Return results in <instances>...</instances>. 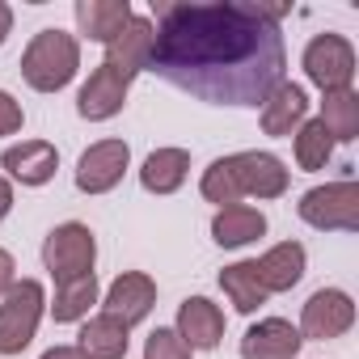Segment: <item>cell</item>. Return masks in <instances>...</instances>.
<instances>
[{
	"instance_id": "obj_1",
	"label": "cell",
	"mask_w": 359,
	"mask_h": 359,
	"mask_svg": "<svg viewBox=\"0 0 359 359\" xmlns=\"http://www.w3.org/2000/svg\"><path fill=\"white\" fill-rule=\"evenodd\" d=\"M152 55L148 72L212 106H262L287 72V47L279 18L250 0L212 5H152Z\"/></svg>"
},
{
	"instance_id": "obj_2",
	"label": "cell",
	"mask_w": 359,
	"mask_h": 359,
	"mask_svg": "<svg viewBox=\"0 0 359 359\" xmlns=\"http://www.w3.org/2000/svg\"><path fill=\"white\" fill-rule=\"evenodd\" d=\"M76 68H81V43L60 26L39 30L22 51V76L39 93H60L64 85H72Z\"/></svg>"
},
{
	"instance_id": "obj_3",
	"label": "cell",
	"mask_w": 359,
	"mask_h": 359,
	"mask_svg": "<svg viewBox=\"0 0 359 359\" xmlns=\"http://www.w3.org/2000/svg\"><path fill=\"white\" fill-rule=\"evenodd\" d=\"M47 313V292L39 279H18L0 296V355H22Z\"/></svg>"
},
{
	"instance_id": "obj_4",
	"label": "cell",
	"mask_w": 359,
	"mask_h": 359,
	"mask_svg": "<svg viewBox=\"0 0 359 359\" xmlns=\"http://www.w3.org/2000/svg\"><path fill=\"white\" fill-rule=\"evenodd\" d=\"M93 262H97V241H93L89 224L68 220V224H55L47 233V241H43V266L55 279V287L93 275Z\"/></svg>"
},
{
	"instance_id": "obj_5",
	"label": "cell",
	"mask_w": 359,
	"mask_h": 359,
	"mask_svg": "<svg viewBox=\"0 0 359 359\" xmlns=\"http://www.w3.org/2000/svg\"><path fill=\"white\" fill-rule=\"evenodd\" d=\"M296 212L317 233H355L359 229V187H355V177L304 191Z\"/></svg>"
},
{
	"instance_id": "obj_6",
	"label": "cell",
	"mask_w": 359,
	"mask_h": 359,
	"mask_svg": "<svg viewBox=\"0 0 359 359\" xmlns=\"http://www.w3.org/2000/svg\"><path fill=\"white\" fill-rule=\"evenodd\" d=\"M300 64H304V76L321 93L351 89V81H355V47L342 34H317V39H309Z\"/></svg>"
},
{
	"instance_id": "obj_7",
	"label": "cell",
	"mask_w": 359,
	"mask_h": 359,
	"mask_svg": "<svg viewBox=\"0 0 359 359\" xmlns=\"http://www.w3.org/2000/svg\"><path fill=\"white\" fill-rule=\"evenodd\" d=\"M351 325H355V300L342 287H317L304 300L296 330L304 342H330V338H342Z\"/></svg>"
},
{
	"instance_id": "obj_8",
	"label": "cell",
	"mask_w": 359,
	"mask_h": 359,
	"mask_svg": "<svg viewBox=\"0 0 359 359\" xmlns=\"http://www.w3.org/2000/svg\"><path fill=\"white\" fill-rule=\"evenodd\" d=\"M131 165V148L123 140H97L81 152L76 161V191L81 195H106L123 182V173Z\"/></svg>"
},
{
	"instance_id": "obj_9",
	"label": "cell",
	"mask_w": 359,
	"mask_h": 359,
	"mask_svg": "<svg viewBox=\"0 0 359 359\" xmlns=\"http://www.w3.org/2000/svg\"><path fill=\"white\" fill-rule=\"evenodd\" d=\"M229 165H233V177H237V187H241V199L245 195H254V199H279L287 191V182H292L287 165L275 152H258V148L233 152Z\"/></svg>"
},
{
	"instance_id": "obj_10",
	"label": "cell",
	"mask_w": 359,
	"mask_h": 359,
	"mask_svg": "<svg viewBox=\"0 0 359 359\" xmlns=\"http://www.w3.org/2000/svg\"><path fill=\"white\" fill-rule=\"evenodd\" d=\"M127 89H131V76H123L118 68H110L102 60L76 93V114L89 118V123H106L127 106Z\"/></svg>"
},
{
	"instance_id": "obj_11",
	"label": "cell",
	"mask_w": 359,
	"mask_h": 359,
	"mask_svg": "<svg viewBox=\"0 0 359 359\" xmlns=\"http://www.w3.org/2000/svg\"><path fill=\"white\" fill-rule=\"evenodd\" d=\"M102 304H106L102 313L118 317V321L131 330V325H140V321L156 309V283H152V275H144V271H123V275L106 287V300H102Z\"/></svg>"
},
{
	"instance_id": "obj_12",
	"label": "cell",
	"mask_w": 359,
	"mask_h": 359,
	"mask_svg": "<svg viewBox=\"0 0 359 359\" xmlns=\"http://www.w3.org/2000/svg\"><path fill=\"white\" fill-rule=\"evenodd\" d=\"M177 338H182L191 351H216L224 338V309L212 304L208 296H187L177 304Z\"/></svg>"
},
{
	"instance_id": "obj_13",
	"label": "cell",
	"mask_w": 359,
	"mask_h": 359,
	"mask_svg": "<svg viewBox=\"0 0 359 359\" xmlns=\"http://www.w3.org/2000/svg\"><path fill=\"white\" fill-rule=\"evenodd\" d=\"M0 169L22 187H47L60 169V152L47 140H22V144L0 152Z\"/></svg>"
},
{
	"instance_id": "obj_14",
	"label": "cell",
	"mask_w": 359,
	"mask_h": 359,
	"mask_svg": "<svg viewBox=\"0 0 359 359\" xmlns=\"http://www.w3.org/2000/svg\"><path fill=\"white\" fill-rule=\"evenodd\" d=\"M304 346L300 330L287 317H262L241 338V359H296Z\"/></svg>"
},
{
	"instance_id": "obj_15",
	"label": "cell",
	"mask_w": 359,
	"mask_h": 359,
	"mask_svg": "<svg viewBox=\"0 0 359 359\" xmlns=\"http://www.w3.org/2000/svg\"><path fill=\"white\" fill-rule=\"evenodd\" d=\"M304 266H309V254H304L300 241H279V245H271V250L254 262L258 283L266 287V296H271V292H292V287L304 279Z\"/></svg>"
},
{
	"instance_id": "obj_16",
	"label": "cell",
	"mask_w": 359,
	"mask_h": 359,
	"mask_svg": "<svg viewBox=\"0 0 359 359\" xmlns=\"http://www.w3.org/2000/svg\"><path fill=\"white\" fill-rule=\"evenodd\" d=\"M72 13H76L81 34H85L89 43H102V47H110V43L118 39V30L135 18L127 0H76Z\"/></svg>"
},
{
	"instance_id": "obj_17",
	"label": "cell",
	"mask_w": 359,
	"mask_h": 359,
	"mask_svg": "<svg viewBox=\"0 0 359 359\" xmlns=\"http://www.w3.org/2000/svg\"><path fill=\"white\" fill-rule=\"evenodd\" d=\"M148 55H152V22L148 18H131L123 30H118V39L106 47V64L110 68H118L123 76H140V72H148Z\"/></svg>"
},
{
	"instance_id": "obj_18",
	"label": "cell",
	"mask_w": 359,
	"mask_h": 359,
	"mask_svg": "<svg viewBox=\"0 0 359 359\" xmlns=\"http://www.w3.org/2000/svg\"><path fill=\"white\" fill-rule=\"evenodd\" d=\"M187 173H191V152L187 148H156L140 165V187L148 195H173V191H182Z\"/></svg>"
},
{
	"instance_id": "obj_19",
	"label": "cell",
	"mask_w": 359,
	"mask_h": 359,
	"mask_svg": "<svg viewBox=\"0 0 359 359\" xmlns=\"http://www.w3.org/2000/svg\"><path fill=\"white\" fill-rule=\"evenodd\" d=\"M76 346L85 351V359H127V346H131V330L110 317V313H97V317H85L81 334H76Z\"/></svg>"
},
{
	"instance_id": "obj_20",
	"label": "cell",
	"mask_w": 359,
	"mask_h": 359,
	"mask_svg": "<svg viewBox=\"0 0 359 359\" xmlns=\"http://www.w3.org/2000/svg\"><path fill=\"white\" fill-rule=\"evenodd\" d=\"M309 118V93L292 81H283L266 102H262V131L266 135H296V127Z\"/></svg>"
},
{
	"instance_id": "obj_21",
	"label": "cell",
	"mask_w": 359,
	"mask_h": 359,
	"mask_svg": "<svg viewBox=\"0 0 359 359\" xmlns=\"http://www.w3.org/2000/svg\"><path fill=\"white\" fill-rule=\"evenodd\" d=\"M262 233H266V216L258 208L237 203V208H220L212 216V241L224 245V250H241V245L258 241Z\"/></svg>"
},
{
	"instance_id": "obj_22",
	"label": "cell",
	"mask_w": 359,
	"mask_h": 359,
	"mask_svg": "<svg viewBox=\"0 0 359 359\" xmlns=\"http://www.w3.org/2000/svg\"><path fill=\"white\" fill-rule=\"evenodd\" d=\"M325 131L334 135V144H351L359 140V93L355 89H338V93H321V114Z\"/></svg>"
},
{
	"instance_id": "obj_23",
	"label": "cell",
	"mask_w": 359,
	"mask_h": 359,
	"mask_svg": "<svg viewBox=\"0 0 359 359\" xmlns=\"http://www.w3.org/2000/svg\"><path fill=\"white\" fill-rule=\"evenodd\" d=\"M220 287H224V296L233 300V309L245 313V317L266 304V287L258 283L254 262H233V266H224V271H220Z\"/></svg>"
},
{
	"instance_id": "obj_24",
	"label": "cell",
	"mask_w": 359,
	"mask_h": 359,
	"mask_svg": "<svg viewBox=\"0 0 359 359\" xmlns=\"http://www.w3.org/2000/svg\"><path fill=\"white\" fill-rule=\"evenodd\" d=\"M93 304H97V275H85V279H72V283H60L55 287L51 317L60 325H72V321H85Z\"/></svg>"
},
{
	"instance_id": "obj_25",
	"label": "cell",
	"mask_w": 359,
	"mask_h": 359,
	"mask_svg": "<svg viewBox=\"0 0 359 359\" xmlns=\"http://www.w3.org/2000/svg\"><path fill=\"white\" fill-rule=\"evenodd\" d=\"M330 156H334V135L325 131L321 118H304L296 127V165L304 173H313V169H325Z\"/></svg>"
},
{
	"instance_id": "obj_26",
	"label": "cell",
	"mask_w": 359,
	"mask_h": 359,
	"mask_svg": "<svg viewBox=\"0 0 359 359\" xmlns=\"http://www.w3.org/2000/svg\"><path fill=\"white\" fill-rule=\"evenodd\" d=\"M199 191H203V199L216 203V208H237V203H241V187H237V177H233L229 156H220V161H212V165L203 169Z\"/></svg>"
},
{
	"instance_id": "obj_27",
	"label": "cell",
	"mask_w": 359,
	"mask_h": 359,
	"mask_svg": "<svg viewBox=\"0 0 359 359\" xmlns=\"http://www.w3.org/2000/svg\"><path fill=\"white\" fill-rule=\"evenodd\" d=\"M144 359H195V351L177 338V330L156 325V330L144 338Z\"/></svg>"
},
{
	"instance_id": "obj_28",
	"label": "cell",
	"mask_w": 359,
	"mask_h": 359,
	"mask_svg": "<svg viewBox=\"0 0 359 359\" xmlns=\"http://www.w3.org/2000/svg\"><path fill=\"white\" fill-rule=\"evenodd\" d=\"M22 123H26V114H22V102H18L13 93H5V89H0V135H13V131H22Z\"/></svg>"
},
{
	"instance_id": "obj_29",
	"label": "cell",
	"mask_w": 359,
	"mask_h": 359,
	"mask_svg": "<svg viewBox=\"0 0 359 359\" xmlns=\"http://www.w3.org/2000/svg\"><path fill=\"white\" fill-rule=\"evenodd\" d=\"M13 283H18V262H13L9 250H0V296H5Z\"/></svg>"
},
{
	"instance_id": "obj_30",
	"label": "cell",
	"mask_w": 359,
	"mask_h": 359,
	"mask_svg": "<svg viewBox=\"0 0 359 359\" xmlns=\"http://www.w3.org/2000/svg\"><path fill=\"white\" fill-rule=\"evenodd\" d=\"M13 212V187H9V177L0 173V220H5Z\"/></svg>"
},
{
	"instance_id": "obj_31",
	"label": "cell",
	"mask_w": 359,
	"mask_h": 359,
	"mask_svg": "<svg viewBox=\"0 0 359 359\" xmlns=\"http://www.w3.org/2000/svg\"><path fill=\"white\" fill-rule=\"evenodd\" d=\"M39 359H85V351H81V346H51V351H43Z\"/></svg>"
},
{
	"instance_id": "obj_32",
	"label": "cell",
	"mask_w": 359,
	"mask_h": 359,
	"mask_svg": "<svg viewBox=\"0 0 359 359\" xmlns=\"http://www.w3.org/2000/svg\"><path fill=\"white\" fill-rule=\"evenodd\" d=\"M9 34H13V9L5 5V0H0V47H5Z\"/></svg>"
}]
</instances>
